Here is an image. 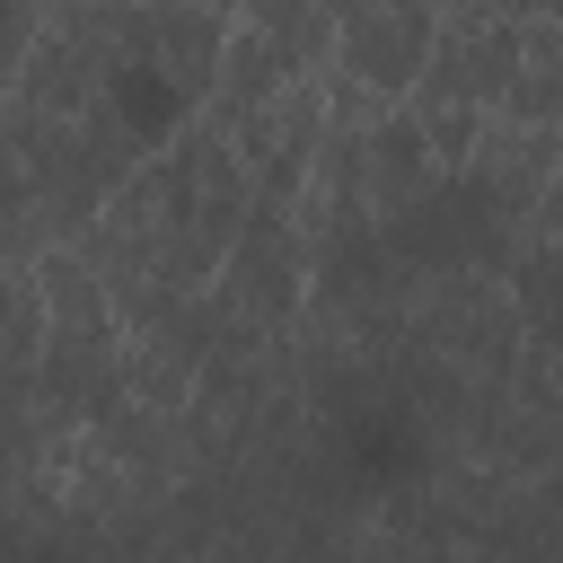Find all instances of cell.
I'll list each match as a JSON object with an SVG mask.
<instances>
[{
    "mask_svg": "<svg viewBox=\"0 0 563 563\" xmlns=\"http://www.w3.org/2000/svg\"><path fill=\"white\" fill-rule=\"evenodd\" d=\"M431 26H440V18H422V9H352V18H334L343 97H361V106H405V97L422 88Z\"/></svg>",
    "mask_w": 563,
    "mask_h": 563,
    "instance_id": "6da1fadb",
    "label": "cell"
},
{
    "mask_svg": "<svg viewBox=\"0 0 563 563\" xmlns=\"http://www.w3.org/2000/svg\"><path fill=\"white\" fill-rule=\"evenodd\" d=\"M299 282H308V229L290 211H255L220 255V299L255 325H282L299 308Z\"/></svg>",
    "mask_w": 563,
    "mask_h": 563,
    "instance_id": "7a4b0ae2",
    "label": "cell"
},
{
    "mask_svg": "<svg viewBox=\"0 0 563 563\" xmlns=\"http://www.w3.org/2000/svg\"><path fill=\"white\" fill-rule=\"evenodd\" d=\"M501 299H510V317H519V334H528L537 352H563V246H554V238H537V246L501 273Z\"/></svg>",
    "mask_w": 563,
    "mask_h": 563,
    "instance_id": "3957f363",
    "label": "cell"
},
{
    "mask_svg": "<svg viewBox=\"0 0 563 563\" xmlns=\"http://www.w3.org/2000/svg\"><path fill=\"white\" fill-rule=\"evenodd\" d=\"M44 343H53V317H44L35 264H0V369H35Z\"/></svg>",
    "mask_w": 563,
    "mask_h": 563,
    "instance_id": "277c9868",
    "label": "cell"
},
{
    "mask_svg": "<svg viewBox=\"0 0 563 563\" xmlns=\"http://www.w3.org/2000/svg\"><path fill=\"white\" fill-rule=\"evenodd\" d=\"M537 220H545V238L563 246V158H554V176H545V194H537Z\"/></svg>",
    "mask_w": 563,
    "mask_h": 563,
    "instance_id": "5b68a950",
    "label": "cell"
}]
</instances>
